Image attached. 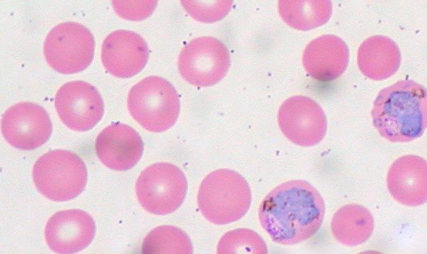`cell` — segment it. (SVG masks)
I'll list each match as a JSON object with an SVG mask.
<instances>
[{"mask_svg":"<svg viewBox=\"0 0 427 254\" xmlns=\"http://www.w3.org/2000/svg\"><path fill=\"white\" fill-rule=\"evenodd\" d=\"M325 206L320 192L309 182L283 183L262 201L258 217L272 240L295 245L312 238L323 222Z\"/></svg>","mask_w":427,"mask_h":254,"instance_id":"cell-1","label":"cell"},{"mask_svg":"<svg viewBox=\"0 0 427 254\" xmlns=\"http://www.w3.org/2000/svg\"><path fill=\"white\" fill-rule=\"evenodd\" d=\"M373 105V125L388 141L411 142L426 131L427 94L422 85L399 80L381 90Z\"/></svg>","mask_w":427,"mask_h":254,"instance_id":"cell-2","label":"cell"},{"mask_svg":"<svg viewBox=\"0 0 427 254\" xmlns=\"http://www.w3.org/2000/svg\"><path fill=\"white\" fill-rule=\"evenodd\" d=\"M251 203L248 182L233 170L214 171L203 179L199 189V208L214 224L224 225L239 220L247 213Z\"/></svg>","mask_w":427,"mask_h":254,"instance_id":"cell-3","label":"cell"},{"mask_svg":"<svg viewBox=\"0 0 427 254\" xmlns=\"http://www.w3.org/2000/svg\"><path fill=\"white\" fill-rule=\"evenodd\" d=\"M127 107L134 120L145 129L162 132L176 122L180 102L175 88L168 80L159 76H149L131 88Z\"/></svg>","mask_w":427,"mask_h":254,"instance_id":"cell-4","label":"cell"},{"mask_svg":"<svg viewBox=\"0 0 427 254\" xmlns=\"http://www.w3.org/2000/svg\"><path fill=\"white\" fill-rule=\"evenodd\" d=\"M32 177L37 190L54 201L75 199L84 190L87 169L76 154L64 149L49 151L35 162Z\"/></svg>","mask_w":427,"mask_h":254,"instance_id":"cell-5","label":"cell"},{"mask_svg":"<svg viewBox=\"0 0 427 254\" xmlns=\"http://www.w3.org/2000/svg\"><path fill=\"white\" fill-rule=\"evenodd\" d=\"M137 199L147 212L167 215L183 203L187 191L186 179L176 166L159 162L144 169L135 185Z\"/></svg>","mask_w":427,"mask_h":254,"instance_id":"cell-6","label":"cell"},{"mask_svg":"<svg viewBox=\"0 0 427 254\" xmlns=\"http://www.w3.org/2000/svg\"><path fill=\"white\" fill-rule=\"evenodd\" d=\"M95 46L94 36L88 28L76 22H64L53 28L46 36L43 53L54 70L72 74L88 67Z\"/></svg>","mask_w":427,"mask_h":254,"instance_id":"cell-7","label":"cell"},{"mask_svg":"<svg viewBox=\"0 0 427 254\" xmlns=\"http://www.w3.org/2000/svg\"><path fill=\"white\" fill-rule=\"evenodd\" d=\"M229 66L228 48L211 36L192 39L182 48L178 60L181 77L197 87L217 83L226 75Z\"/></svg>","mask_w":427,"mask_h":254,"instance_id":"cell-8","label":"cell"},{"mask_svg":"<svg viewBox=\"0 0 427 254\" xmlns=\"http://www.w3.org/2000/svg\"><path fill=\"white\" fill-rule=\"evenodd\" d=\"M278 121L283 134L302 147L318 144L327 132L324 110L316 101L305 95L285 100L278 110Z\"/></svg>","mask_w":427,"mask_h":254,"instance_id":"cell-9","label":"cell"},{"mask_svg":"<svg viewBox=\"0 0 427 254\" xmlns=\"http://www.w3.org/2000/svg\"><path fill=\"white\" fill-rule=\"evenodd\" d=\"M55 107L69 129L85 132L94 127L104 113V103L98 90L83 80L63 85L56 92Z\"/></svg>","mask_w":427,"mask_h":254,"instance_id":"cell-10","label":"cell"},{"mask_svg":"<svg viewBox=\"0 0 427 254\" xmlns=\"http://www.w3.org/2000/svg\"><path fill=\"white\" fill-rule=\"evenodd\" d=\"M1 132L5 140L20 150H33L50 138L52 123L39 105L21 102L11 106L2 115Z\"/></svg>","mask_w":427,"mask_h":254,"instance_id":"cell-11","label":"cell"},{"mask_svg":"<svg viewBox=\"0 0 427 254\" xmlns=\"http://www.w3.org/2000/svg\"><path fill=\"white\" fill-rule=\"evenodd\" d=\"M95 234V224L88 213L80 209L60 211L45 226V240L56 253H75L88 247Z\"/></svg>","mask_w":427,"mask_h":254,"instance_id":"cell-12","label":"cell"},{"mask_svg":"<svg viewBox=\"0 0 427 254\" xmlns=\"http://www.w3.org/2000/svg\"><path fill=\"white\" fill-rule=\"evenodd\" d=\"M149 58V48L138 33L117 30L104 40L101 60L104 68L111 75L122 78L132 77L145 66Z\"/></svg>","mask_w":427,"mask_h":254,"instance_id":"cell-13","label":"cell"},{"mask_svg":"<svg viewBox=\"0 0 427 254\" xmlns=\"http://www.w3.org/2000/svg\"><path fill=\"white\" fill-rule=\"evenodd\" d=\"M95 147L98 159L105 166L125 171L138 163L143 154L144 144L132 127L114 122L100 132Z\"/></svg>","mask_w":427,"mask_h":254,"instance_id":"cell-14","label":"cell"},{"mask_svg":"<svg viewBox=\"0 0 427 254\" xmlns=\"http://www.w3.org/2000/svg\"><path fill=\"white\" fill-rule=\"evenodd\" d=\"M302 63L307 73L313 79L323 82L333 80L347 68L348 46L337 36H319L306 46Z\"/></svg>","mask_w":427,"mask_h":254,"instance_id":"cell-15","label":"cell"},{"mask_svg":"<svg viewBox=\"0 0 427 254\" xmlns=\"http://www.w3.org/2000/svg\"><path fill=\"white\" fill-rule=\"evenodd\" d=\"M426 162L416 155L397 159L390 166L386 183L389 193L400 203L418 206L426 203Z\"/></svg>","mask_w":427,"mask_h":254,"instance_id":"cell-16","label":"cell"},{"mask_svg":"<svg viewBox=\"0 0 427 254\" xmlns=\"http://www.w3.org/2000/svg\"><path fill=\"white\" fill-rule=\"evenodd\" d=\"M400 63V50L389 37L371 36L358 49V67L363 75L371 80H382L392 76Z\"/></svg>","mask_w":427,"mask_h":254,"instance_id":"cell-17","label":"cell"},{"mask_svg":"<svg viewBox=\"0 0 427 254\" xmlns=\"http://www.w3.org/2000/svg\"><path fill=\"white\" fill-rule=\"evenodd\" d=\"M374 222L371 212L358 204H347L334 215L331 229L338 242L355 246L363 243L374 231Z\"/></svg>","mask_w":427,"mask_h":254,"instance_id":"cell-18","label":"cell"},{"mask_svg":"<svg viewBox=\"0 0 427 254\" xmlns=\"http://www.w3.org/2000/svg\"><path fill=\"white\" fill-rule=\"evenodd\" d=\"M278 12L290 27L308 31L325 24L332 15L330 0H280Z\"/></svg>","mask_w":427,"mask_h":254,"instance_id":"cell-19","label":"cell"},{"mask_svg":"<svg viewBox=\"0 0 427 254\" xmlns=\"http://www.w3.org/2000/svg\"><path fill=\"white\" fill-rule=\"evenodd\" d=\"M142 253L191 254L193 246L184 231L175 226H162L147 234L142 245Z\"/></svg>","mask_w":427,"mask_h":254,"instance_id":"cell-20","label":"cell"},{"mask_svg":"<svg viewBox=\"0 0 427 254\" xmlns=\"http://www.w3.org/2000/svg\"><path fill=\"white\" fill-rule=\"evenodd\" d=\"M265 241L255 231L246 229H235L225 233L217 246V253H267Z\"/></svg>","mask_w":427,"mask_h":254,"instance_id":"cell-21","label":"cell"},{"mask_svg":"<svg viewBox=\"0 0 427 254\" xmlns=\"http://www.w3.org/2000/svg\"><path fill=\"white\" fill-rule=\"evenodd\" d=\"M184 9L194 19L212 23L222 19L231 10L233 1H181Z\"/></svg>","mask_w":427,"mask_h":254,"instance_id":"cell-22","label":"cell"},{"mask_svg":"<svg viewBox=\"0 0 427 254\" xmlns=\"http://www.w3.org/2000/svg\"><path fill=\"white\" fill-rule=\"evenodd\" d=\"M112 4L120 17L127 20L139 21L152 14L157 1H112Z\"/></svg>","mask_w":427,"mask_h":254,"instance_id":"cell-23","label":"cell"}]
</instances>
